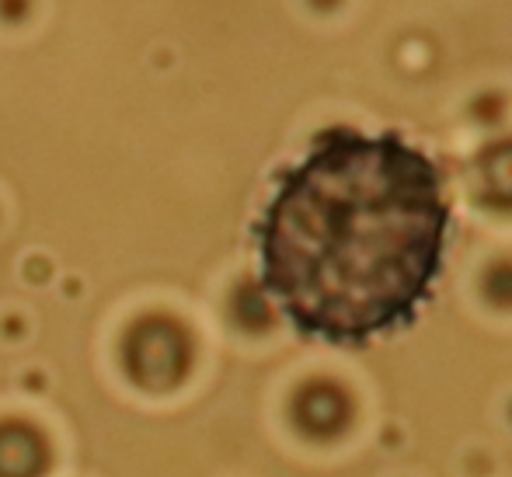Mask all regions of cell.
<instances>
[{
  "instance_id": "7a4b0ae2",
  "label": "cell",
  "mask_w": 512,
  "mask_h": 477,
  "mask_svg": "<svg viewBox=\"0 0 512 477\" xmlns=\"http://www.w3.org/2000/svg\"><path fill=\"white\" fill-rule=\"evenodd\" d=\"M189 338L175 321L147 317L122 338V370L143 390H168L189 373Z\"/></svg>"
},
{
  "instance_id": "6da1fadb",
  "label": "cell",
  "mask_w": 512,
  "mask_h": 477,
  "mask_svg": "<svg viewBox=\"0 0 512 477\" xmlns=\"http://www.w3.org/2000/svg\"><path fill=\"white\" fill-rule=\"evenodd\" d=\"M450 241L443 171L401 133L335 126L255 223L258 283L304 338L366 349L432 300Z\"/></svg>"
},
{
  "instance_id": "3957f363",
  "label": "cell",
  "mask_w": 512,
  "mask_h": 477,
  "mask_svg": "<svg viewBox=\"0 0 512 477\" xmlns=\"http://www.w3.org/2000/svg\"><path fill=\"white\" fill-rule=\"evenodd\" d=\"M49 446L39 429L25 422H0V477H42Z\"/></svg>"
}]
</instances>
